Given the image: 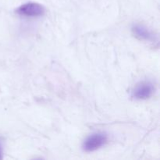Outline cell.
<instances>
[{
  "mask_svg": "<svg viewBox=\"0 0 160 160\" xmlns=\"http://www.w3.org/2000/svg\"><path fill=\"white\" fill-rule=\"evenodd\" d=\"M45 7L36 2H28L16 9L18 14L25 17H40L45 13Z\"/></svg>",
  "mask_w": 160,
  "mask_h": 160,
  "instance_id": "obj_2",
  "label": "cell"
},
{
  "mask_svg": "<svg viewBox=\"0 0 160 160\" xmlns=\"http://www.w3.org/2000/svg\"><path fill=\"white\" fill-rule=\"evenodd\" d=\"M2 145L1 142H0V159H2Z\"/></svg>",
  "mask_w": 160,
  "mask_h": 160,
  "instance_id": "obj_5",
  "label": "cell"
},
{
  "mask_svg": "<svg viewBox=\"0 0 160 160\" xmlns=\"http://www.w3.org/2000/svg\"><path fill=\"white\" fill-rule=\"evenodd\" d=\"M132 32L136 38L140 40L153 41L155 40V34L146 28L142 24H135L132 28Z\"/></svg>",
  "mask_w": 160,
  "mask_h": 160,
  "instance_id": "obj_4",
  "label": "cell"
},
{
  "mask_svg": "<svg viewBox=\"0 0 160 160\" xmlns=\"http://www.w3.org/2000/svg\"><path fill=\"white\" fill-rule=\"evenodd\" d=\"M154 90V86L151 82L143 81L135 86L132 92V96L138 100L148 99L153 95Z\"/></svg>",
  "mask_w": 160,
  "mask_h": 160,
  "instance_id": "obj_3",
  "label": "cell"
},
{
  "mask_svg": "<svg viewBox=\"0 0 160 160\" xmlns=\"http://www.w3.org/2000/svg\"><path fill=\"white\" fill-rule=\"evenodd\" d=\"M108 141L107 135L104 133H95L84 140L82 148L87 152L96 151L106 145Z\"/></svg>",
  "mask_w": 160,
  "mask_h": 160,
  "instance_id": "obj_1",
  "label": "cell"
}]
</instances>
